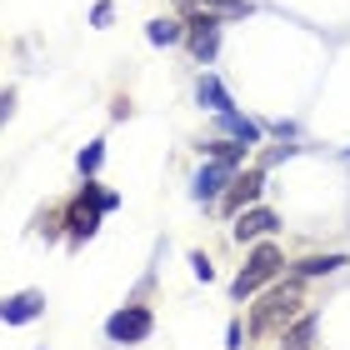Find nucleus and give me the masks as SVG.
Listing matches in <instances>:
<instances>
[{
  "label": "nucleus",
  "instance_id": "nucleus-6",
  "mask_svg": "<svg viewBox=\"0 0 350 350\" xmlns=\"http://www.w3.org/2000/svg\"><path fill=\"white\" fill-rule=\"evenodd\" d=\"M185 40H190V55L200 60V66H211L215 51H220V15L215 10H196L185 25Z\"/></svg>",
  "mask_w": 350,
  "mask_h": 350
},
{
  "label": "nucleus",
  "instance_id": "nucleus-11",
  "mask_svg": "<svg viewBox=\"0 0 350 350\" xmlns=\"http://www.w3.org/2000/svg\"><path fill=\"white\" fill-rule=\"evenodd\" d=\"M260 190H265V170H250L235 180V190L226 196V211H245V205H256L260 200Z\"/></svg>",
  "mask_w": 350,
  "mask_h": 350
},
{
  "label": "nucleus",
  "instance_id": "nucleus-15",
  "mask_svg": "<svg viewBox=\"0 0 350 350\" xmlns=\"http://www.w3.org/2000/svg\"><path fill=\"white\" fill-rule=\"evenodd\" d=\"M100 161H105V140H90V146L75 155V165H81V175H95L100 170Z\"/></svg>",
  "mask_w": 350,
  "mask_h": 350
},
{
  "label": "nucleus",
  "instance_id": "nucleus-13",
  "mask_svg": "<svg viewBox=\"0 0 350 350\" xmlns=\"http://www.w3.org/2000/svg\"><path fill=\"white\" fill-rule=\"evenodd\" d=\"M310 336H315V315H300V321L285 330V340H280V350H306L310 345Z\"/></svg>",
  "mask_w": 350,
  "mask_h": 350
},
{
  "label": "nucleus",
  "instance_id": "nucleus-2",
  "mask_svg": "<svg viewBox=\"0 0 350 350\" xmlns=\"http://www.w3.org/2000/svg\"><path fill=\"white\" fill-rule=\"evenodd\" d=\"M275 270H280V250L275 245H256V250H250V260H245V270L230 280V295L235 300H250L270 275H275Z\"/></svg>",
  "mask_w": 350,
  "mask_h": 350
},
{
  "label": "nucleus",
  "instance_id": "nucleus-7",
  "mask_svg": "<svg viewBox=\"0 0 350 350\" xmlns=\"http://www.w3.org/2000/svg\"><path fill=\"white\" fill-rule=\"evenodd\" d=\"M45 315V295L40 291H15L0 300V321L5 325H30V321H40Z\"/></svg>",
  "mask_w": 350,
  "mask_h": 350
},
{
  "label": "nucleus",
  "instance_id": "nucleus-16",
  "mask_svg": "<svg viewBox=\"0 0 350 350\" xmlns=\"http://www.w3.org/2000/svg\"><path fill=\"white\" fill-rule=\"evenodd\" d=\"M200 5L215 15H250V0H200Z\"/></svg>",
  "mask_w": 350,
  "mask_h": 350
},
{
  "label": "nucleus",
  "instance_id": "nucleus-14",
  "mask_svg": "<svg viewBox=\"0 0 350 350\" xmlns=\"http://www.w3.org/2000/svg\"><path fill=\"white\" fill-rule=\"evenodd\" d=\"M340 265H350L345 256H310V260H300V275H336Z\"/></svg>",
  "mask_w": 350,
  "mask_h": 350
},
{
  "label": "nucleus",
  "instance_id": "nucleus-5",
  "mask_svg": "<svg viewBox=\"0 0 350 350\" xmlns=\"http://www.w3.org/2000/svg\"><path fill=\"white\" fill-rule=\"evenodd\" d=\"M150 330H155V315L146 306H125L105 321V340L110 345H135V340H146Z\"/></svg>",
  "mask_w": 350,
  "mask_h": 350
},
{
  "label": "nucleus",
  "instance_id": "nucleus-21",
  "mask_svg": "<svg viewBox=\"0 0 350 350\" xmlns=\"http://www.w3.org/2000/svg\"><path fill=\"white\" fill-rule=\"evenodd\" d=\"M345 155H350V150H345Z\"/></svg>",
  "mask_w": 350,
  "mask_h": 350
},
{
  "label": "nucleus",
  "instance_id": "nucleus-1",
  "mask_svg": "<svg viewBox=\"0 0 350 350\" xmlns=\"http://www.w3.org/2000/svg\"><path fill=\"white\" fill-rule=\"evenodd\" d=\"M116 205H120L116 190H95V185H85L81 200H75V211H70V235H75V241H90V235L100 230V215L116 211Z\"/></svg>",
  "mask_w": 350,
  "mask_h": 350
},
{
  "label": "nucleus",
  "instance_id": "nucleus-12",
  "mask_svg": "<svg viewBox=\"0 0 350 350\" xmlns=\"http://www.w3.org/2000/svg\"><path fill=\"white\" fill-rule=\"evenodd\" d=\"M146 40H150V45H180V40H185V25H180V21H165V15H161V21L146 25Z\"/></svg>",
  "mask_w": 350,
  "mask_h": 350
},
{
  "label": "nucleus",
  "instance_id": "nucleus-9",
  "mask_svg": "<svg viewBox=\"0 0 350 350\" xmlns=\"http://www.w3.org/2000/svg\"><path fill=\"white\" fill-rule=\"evenodd\" d=\"M215 125H220V135H226V140H241V146H256V140H260V125L250 116H241V110H220Z\"/></svg>",
  "mask_w": 350,
  "mask_h": 350
},
{
  "label": "nucleus",
  "instance_id": "nucleus-3",
  "mask_svg": "<svg viewBox=\"0 0 350 350\" xmlns=\"http://www.w3.org/2000/svg\"><path fill=\"white\" fill-rule=\"evenodd\" d=\"M235 165H241V161H220V155H211V161L196 170V180H190V200H196V205H215L220 196H226V185H235Z\"/></svg>",
  "mask_w": 350,
  "mask_h": 350
},
{
  "label": "nucleus",
  "instance_id": "nucleus-19",
  "mask_svg": "<svg viewBox=\"0 0 350 350\" xmlns=\"http://www.w3.org/2000/svg\"><path fill=\"white\" fill-rule=\"evenodd\" d=\"M10 110H15V90H0V120H10Z\"/></svg>",
  "mask_w": 350,
  "mask_h": 350
},
{
  "label": "nucleus",
  "instance_id": "nucleus-17",
  "mask_svg": "<svg viewBox=\"0 0 350 350\" xmlns=\"http://www.w3.org/2000/svg\"><path fill=\"white\" fill-rule=\"evenodd\" d=\"M190 270H196V280H205V285H211V280H215V265H211V260H205V256H200V250H196V256H190Z\"/></svg>",
  "mask_w": 350,
  "mask_h": 350
},
{
  "label": "nucleus",
  "instance_id": "nucleus-4",
  "mask_svg": "<svg viewBox=\"0 0 350 350\" xmlns=\"http://www.w3.org/2000/svg\"><path fill=\"white\" fill-rule=\"evenodd\" d=\"M295 310H300V285H275L256 306V315H250V336H265L275 321H291Z\"/></svg>",
  "mask_w": 350,
  "mask_h": 350
},
{
  "label": "nucleus",
  "instance_id": "nucleus-10",
  "mask_svg": "<svg viewBox=\"0 0 350 350\" xmlns=\"http://www.w3.org/2000/svg\"><path fill=\"white\" fill-rule=\"evenodd\" d=\"M196 100H200L205 110H211V116H220V110H235V100H230V90L220 85V81H215L211 70H205L200 81H196Z\"/></svg>",
  "mask_w": 350,
  "mask_h": 350
},
{
  "label": "nucleus",
  "instance_id": "nucleus-20",
  "mask_svg": "<svg viewBox=\"0 0 350 350\" xmlns=\"http://www.w3.org/2000/svg\"><path fill=\"white\" fill-rule=\"evenodd\" d=\"M226 345H230V350H241V325H235V321L226 325Z\"/></svg>",
  "mask_w": 350,
  "mask_h": 350
},
{
  "label": "nucleus",
  "instance_id": "nucleus-8",
  "mask_svg": "<svg viewBox=\"0 0 350 350\" xmlns=\"http://www.w3.org/2000/svg\"><path fill=\"white\" fill-rule=\"evenodd\" d=\"M280 226V215L275 211H265V205H256V211H241V215H235V241H260V235H270V230H275Z\"/></svg>",
  "mask_w": 350,
  "mask_h": 350
},
{
  "label": "nucleus",
  "instance_id": "nucleus-18",
  "mask_svg": "<svg viewBox=\"0 0 350 350\" xmlns=\"http://www.w3.org/2000/svg\"><path fill=\"white\" fill-rule=\"evenodd\" d=\"M90 21H95V25H100V30H105L110 21H116V5H110V0H100V5H95V10H90Z\"/></svg>",
  "mask_w": 350,
  "mask_h": 350
}]
</instances>
